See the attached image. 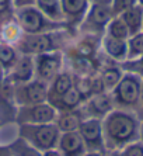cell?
<instances>
[{
    "mask_svg": "<svg viewBox=\"0 0 143 156\" xmlns=\"http://www.w3.org/2000/svg\"><path fill=\"white\" fill-rule=\"evenodd\" d=\"M140 124L133 114L126 111H110L103 121L104 145L112 152H118L124 146L139 138Z\"/></svg>",
    "mask_w": 143,
    "mask_h": 156,
    "instance_id": "cell-1",
    "label": "cell"
},
{
    "mask_svg": "<svg viewBox=\"0 0 143 156\" xmlns=\"http://www.w3.org/2000/svg\"><path fill=\"white\" fill-rule=\"evenodd\" d=\"M59 136H61V131L55 122L21 124L20 127V138L41 152L56 148Z\"/></svg>",
    "mask_w": 143,
    "mask_h": 156,
    "instance_id": "cell-2",
    "label": "cell"
},
{
    "mask_svg": "<svg viewBox=\"0 0 143 156\" xmlns=\"http://www.w3.org/2000/svg\"><path fill=\"white\" fill-rule=\"evenodd\" d=\"M140 83H142V76H138L135 73L124 75L119 83L112 90L114 100L122 107L135 105L140 100Z\"/></svg>",
    "mask_w": 143,
    "mask_h": 156,
    "instance_id": "cell-3",
    "label": "cell"
},
{
    "mask_svg": "<svg viewBox=\"0 0 143 156\" xmlns=\"http://www.w3.org/2000/svg\"><path fill=\"white\" fill-rule=\"evenodd\" d=\"M79 134L82 135L87 151H101L104 152V135L103 121L100 118H87L83 120L79 125Z\"/></svg>",
    "mask_w": 143,
    "mask_h": 156,
    "instance_id": "cell-4",
    "label": "cell"
},
{
    "mask_svg": "<svg viewBox=\"0 0 143 156\" xmlns=\"http://www.w3.org/2000/svg\"><path fill=\"white\" fill-rule=\"evenodd\" d=\"M58 117V110L49 103H40L24 107L20 114L21 124H48L55 122Z\"/></svg>",
    "mask_w": 143,
    "mask_h": 156,
    "instance_id": "cell-5",
    "label": "cell"
},
{
    "mask_svg": "<svg viewBox=\"0 0 143 156\" xmlns=\"http://www.w3.org/2000/svg\"><path fill=\"white\" fill-rule=\"evenodd\" d=\"M62 66V58L59 54H40L37 59V76L48 83L55 79Z\"/></svg>",
    "mask_w": 143,
    "mask_h": 156,
    "instance_id": "cell-6",
    "label": "cell"
},
{
    "mask_svg": "<svg viewBox=\"0 0 143 156\" xmlns=\"http://www.w3.org/2000/svg\"><path fill=\"white\" fill-rule=\"evenodd\" d=\"M56 148L63 156H82L83 153L87 152L84 141L79 134V131L61 132Z\"/></svg>",
    "mask_w": 143,
    "mask_h": 156,
    "instance_id": "cell-7",
    "label": "cell"
},
{
    "mask_svg": "<svg viewBox=\"0 0 143 156\" xmlns=\"http://www.w3.org/2000/svg\"><path fill=\"white\" fill-rule=\"evenodd\" d=\"M23 90V104L32 105V104H40V103H45L48 100V86L42 80H32V82H27Z\"/></svg>",
    "mask_w": 143,
    "mask_h": 156,
    "instance_id": "cell-8",
    "label": "cell"
},
{
    "mask_svg": "<svg viewBox=\"0 0 143 156\" xmlns=\"http://www.w3.org/2000/svg\"><path fill=\"white\" fill-rule=\"evenodd\" d=\"M21 49L25 54H45L52 49V40L47 34H32L23 40Z\"/></svg>",
    "mask_w": 143,
    "mask_h": 156,
    "instance_id": "cell-9",
    "label": "cell"
},
{
    "mask_svg": "<svg viewBox=\"0 0 143 156\" xmlns=\"http://www.w3.org/2000/svg\"><path fill=\"white\" fill-rule=\"evenodd\" d=\"M18 20H20V24H21L23 28L31 34L40 33L41 30H42L44 24H45L42 13L32 7L23 9L18 13Z\"/></svg>",
    "mask_w": 143,
    "mask_h": 156,
    "instance_id": "cell-10",
    "label": "cell"
},
{
    "mask_svg": "<svg viewBox=\"0 0 143 156\" xmlns=\"http://www.w3.org/2000/svg\"><path fill=\"white\" fill-rule=\"evenodd\" d=\"M84 100H86V98L83 97L82 93L73 86L68 93H65L62 97L56 98V100H52L49 104H52L56 110H61V113H62V111L76 110L83 101H84Z\"/></svg>",
    "mask_w": 143,
    "mask_h": 156,
    "instance_id": "cell-11",
    "label": "cell"
},
{
    "mask_svg": "<svg viewBox=\"0 0 143 156\" xmlns=\"http://www.w3.org/2000/svg\"><path fill=\"white\" fill-rule=\"evenodd\" d=\"M73 86H75V80H73L70 73H68V72L58 73L56 76H55V79L52 80L51 90H48V97L54 96V98H48V100H56V98L62 97Z\"/></svg>",
    "mask_w": 143,
    "mask_h": 156,
    "instance_id": "cell-12",
    "label": "cell"
},
{
    "mask_svg": "<svg viewBox=\"0 0 143 156\" xmlns=\"http://www.w3.org/2000/svg\"><path fill=\"white\" fill-rule=\"evenodd\" d=\"M104 49L112 59H117V61L124 62L128 58V42L125 40L107 35L104 40Z\"/></svg>",
    "mask_w": 143,
    "mask_h": 156,
    "instance_id": "cell-13",
    "label": "cell"
},
{
    "mask_svg": "<svg viewBox=\"0 0 143 156\" xmlns=\"http://www.w3.org/2000/svg\"><path fill=\"white\" fill-rule=\"evenodd\" d=\"M82 121L83 120L79 111L70 110V111H62L61 114H58L55 124L61 132H69V131L79 129V125Z\"/></svg>",
    "mask_w": 143,
    "mask_h": 156,
    "instance_id": "cell-14",
    "label": "cell"
},
{
    "mask_svg": "<svg viewBox=\"0 0 143 156\" xmlns=\"http://www.w3.org/2000/svg\"><path fill=\"white\" fill-rule=\"evenodd\" d=\"M121 18L124 20V23L126 24V27L129 30V33L132 35L139 34V31L142 30V23H143L142 4H135L132 9H129L124 14H121Z\"/></svg>",
    "mask_w": 143,
    "mask_h": 156,
    "instance_id": "cell-15",
    "label": "cell"
},
{
    "mask_svg": "<svg viewBox=\"0 0 143 156\" xmlns=\"http://www.w3.org/2000/svg\"><path fill=\"white\" fill-rule=\"evenodd\" d=\"M87 108L97 115H107L112 110V97L107 93H98L89 98Z\"/></svg>",
    "mask_w": 143,
    "mask_h": 156,
    "instance_id": "cell-16",
    "label": "cell"
},
{
    "mask_svg": "<svg viewBox=\"0 0 143 156\" xmlns=\"http://www.w3.org/2000/svg\"><path fill=\"white\" fill-rule=\"evenodd\" d=\"M32 75H34V62L30 56H24L17 62L14 72H13V77L17 82L27 83V82H31Z\"/></svg>",
    "mask_w": 143,
    "mask_h": 156,
    "instance_id": "cell-17",
    "label": "cell"
},
{
    "mask_svg": "<svg viewBox=\"0 0 143 156\" xmlns=\"http://www.w3.org/2000/svg\"><path fill=\"white\" fill-rule=\"evenodd\" d=\"M62 11L69 17H80L87 9V0H61Z\"/></svg>",
    "mask_w": 143,
    "mask_h": 156,
    "instance_id": "cell-18",
    "label": "cell"
},
{
    "mask_svg": "<svg viewBox=\"0 0 143 156\" xmlns=\"http://www.w3.org/2000/svg\"><path fill=\"white\" fill-rule=\"evenodd\" d=\"M101 80H103L104 89L105 90H114L115 86L119 83V80L122 77V72L118 68H107L101 73Z\"/></svg>",
    "mask_w": 143,
    "mask_h": 156,
    "instance_id": "cell-19",
    "label": "cell"
},
{
    "mask_svg": "<svg viewBox=\"0 0 143 156\" xmlns=\"http://www.w3.org/2000/svg\"><path fill=\"white\" fill-rule=\"evenodd\" d=\"M11 155L13 156H42V152L37 148L31 146L24 139H18L14 145L11 146Z\"/></svg>",
    "mask_w": 143,
    "mask_h": 156,
    "instance_id": "cell-20",
    "label": "cell"
},
{
    "mask_svg": "<svg viewBox=\"0 0 143 156\" xmlns=\"http://www.w3.org/2000/svg\"><path fill=\"white\" fill-rule=\"evenodd\" d=\"M110 17H111V10L104 4H97L91 10L90 21L97 24V26H104V24H107L110 21Z\"/></svg>",
    "mask_w": 143,
    "mask_h": 156,
    "instance_id": "cell-21",
    "label": "cell"
},
{
    "mask_svg": "<svg viewBox=\"0 0 143 156\" xmlns=\"http://www.w3.org/2000/svg\"><path fill=\"white\" fill-rule=\"evenodd\" d=\"M37 4L44 14L52 18L61 17V2L59 0H37Z\"/></svg>",
    "mask_w": 143,
    "mask_h": 156,
    "instance_id": "cell-22",
    "label": "cell"
},
{
    "mask_svg": "<svg viewBox=\"0 0 143 156\" xmlns=\"http://www.w3.org/2000/svg\"><path fill=\"white\" fill-rule=\"evenodd\" d=\"M143 56V34H135L128 42V58L138 59Z\"/></svg>",
    "mask_w": 143,
    "mask_h": 156,
    "instance_id": "cell-23",
    "label": "cell"
},
{
    "mask_svg": "<svg viewBox=\"0 0 143 156\" xmlns=\"http://www.w3.org/2000/svg\"><path fill=\"white\" fill-rule=\"evenodd\" d=\"M129 30L126 27V24L124 23L122 18H115L110 23L108 27V35L114 37V38H119V40H126L129 37Z\"/></svg>",
    "mask_w": 143,
    "mask_h": 156,
    "instance_id": "cell-24",
    "label": "cell"
},
{
    "mask_svg": "<svg viewBox=\"0 0 143 156\" xmlns=\"http://www.w3.org/2000/svg\"><path fill=\"white\" fill-rule=\"evenodd\" d=\"M119 156H143V142L133 141L118 151Z\"/></svg>",
    "mask_w": 143,
    "mask_h": 156,
    "instance_id": "cell-25",
    "label": "cell"
},
{
    "mask_svg": "<svg viewBox=\"0 0 143 156\" xmlns=\"http://www.w3.org/2000/svg\"><path fill=\"white\" fill-rule=\"evenodd\" d=\"M122 68L128 73H135L138 76H143V56L138 59H129L122 62Z\"/></svg>",
    "mask_w": 143,
    "mask_h": 156,
    "instance_id": "cell-26",
    "label": "cell"
},
{
    "mask_svg": "<svg viewBox=\"0 0 143 156\" xmlns=\"http://www.w3.org/2000/svg\"><path fill=\"white\" fill-rule=\"evenodd\" d=\"M136 2L138 0H114L111 11H114L115 14H124L125 11H128L129 9L135 6Z\"/></svg>",
    "mask_w": 143,
    "mask_h": 156,
    "instance_id": "cell-27",
    "label": "cell"
},
{
    "mask_svg": "<svg viewBox=\"0 0 143 156\" xmlns=\"http://www.w3.org/2000/svg\"><path fill=\"white\" fill-rule=\"evenodd\" d=\"M16 59L14 49L9 45H0V62L3 65H11Z\"/></svg>",
    "mask_w": 143,
    "mask_h": 156,
    "instance_id": "cell-28",
    "label": "cell"
},
{
    "mask_svg": "<svg viewBox=\"0 0 143 156\" xmlns=\"http://www.w3.org/2000/svg\"><path fill=\"white\" fill-rule=\"evenodd\" d=\"M42 156H63V155L59 152V149H58V148H54V149H48V151H44V152H42Z\"/></svg>",
    "mask_w": 143,
    "mask_h": 156,
    "instance_id": "cell-29",
    "label": "cell"
},
{
    "mask_svg": "<svg viewBox=\"0 0 143 156\" xmlns=\"http://www.w3.org/2000/svg\"><path fill=\"white\" fill-rule=\"evenodd\" d=\"M82 156H107L104 152L101 151H87L86 153H83Z\"/></svg>",
    "mask_w": 143,
    "mask_h": 156,
    "instance_id": "cell-30",
    "label": "cell"
},
{
    "mask_svg": "<svg viewBox=\"0 0 143 156\" xmlns=\"http://www.w3.org/2000/svg\"><path fill=\"white\" fill-rule=\"evenodd\" d=\"M7 4H9V0H0V11H3L7 9Z\"/></svg>",
    "mask_w": 143,
    "mask_h": 156,
    "instance_id": "cell-31",
    "label": "cell"
},
{
    "mask_svg": "<svg viewBox=\"0 0 143 156\" xmlns=\"http://www.w3.org/2000/svg\"><path fill=\"white\" fill-rule=\"evenodd\" d=\"M140 100L143 103V77H142V83H140Z\"/></svg>",
    "mask_w": 143,
    "mask_h": 156,
    "instance_id": "cell-32",
    "label": "cell"
},
{
    "mask_svg": "<svg viewBox=\"0 0 143 156\" xmlns=\"http://www.w3.org/2000/svg\"><path fill=\"white\" fill-rule=\"evenodd\" d=\"M111 156H119V153H118V152H112Z\"/></svg>",
    "mask_w": 143,
    "mask_h": 156,
    "instance_id": "cell-33",
    "label": "cell"
},
{
    "mask_svg": "<svg viewBox=\"0 0 143 156\" xmlns=\"http://www.w3.org/2000/svg\"><path fill=\"white\" fill-rule=\"evenodd\" d=\"M139 3H140V4H143V0H139Z\"/></svg>",
    "mask_w": 143,
    "mask_h": 156,
    "instance_id": "cell-34",
    "label": "cell"
},
{
    "mask_svg": "<svg viewBox=\"0 0 143 156\" xmlns=\"http://www.w3.org/2000/svg\"><path fill=\"white\" fill-rule=\"evenodd\" d=\"M142 28H143V23H142Z\"/></svg>",
    "mask_w": 143,
    "mask_h": 156,
    "instance_id": "cell-35",
    "label": "cell"
},
{
    "mask_svg": "<svg viewBox=\"0 0 143 156\" xmlns=\"http://www.w3.org/2000/svg\"><path fill=\"white\" fill-rule=\"evenodd\" d=\"M0 156H4V155H0Z\"/></svg>",
    "mask_w": 143,
    "mask_h": 156,
    "instance_id": "cell-36",
    "label": "cell"
}]
</instances>
